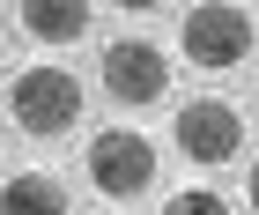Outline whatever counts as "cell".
Here are the masks:
<instances>
[{
	"label": "cell",
	"mask_w": 259,
	"mask_h": 215,
	"mask_svg": "<svg viewBox=\"0 0 259 215\" xmlns=\"http://www.w3.org/2000/svg\"><path fill=\"white\" fill-rule=\"evenodd\" d=\"M8 112H15V126L30 141H52V134H67L81 119V82L67 75V67H30V75L8 89Z\"/></svg>",
	"instance_id": "obj_1"
},
{
	"label": "cell",
	"mask_w": 259,
	"mask_h": 215,
	"mask_svg": "<svg viewBox=\"0 0 259 215\" xmlns=\"http://www.w3.org/2000/svg\"><path fill=\"white\" fill-rule=\"evenodd\" d=\"M89 178H97V193L134 200V193L156 186V149L141 134H126V126H104V134L89 141Z\"/></svg>",
	"instance_id": "obj_2"
},
{
	"label": "cell",
	"mask_w": 259,
	"mask_h": 215,
	"mask_svg": "<svg viewBox=\"0 0 259 215\" xmlns=\"http://www.w3.org/2000/svg\"><path fill=\"white\" fill-rule=\"evenodd\" d=\"M252 52V15L230 8V0H207V8H185V59L193 67H237Z\"/></svg>",
	"instance_id": "obj_3"
},
{
	"label": "cell",
	"mask_w": 259,
	"mask_h": 215,
	"mask_svg": "<svg viewBox=\"0 0 259 215\" xmlns=\"http://www.w3.org/2000/svg\"><path fill=\"white\" fill-rule=\"evenodd\" d=\"M163 82H170L163 45H148V38H111L104 45V89H111L119 104H156Z\"/></svg>",
	"instance_id": "obj_4"
},
{
	"label": "cell",
	"mask_w": 259,
	"mask_h": 215,
	"mask_svg": "<svg viewBox=\"0 0 259 215\" xmlns=\"http://www.w3.org/2000/svg\"><path fill=\"white\" fill-rule=\"evenodd\" d=\"M237 141H244V126H237V112H230L222 97H193V104L178 112V149H185L193 163H230Z\"/></svg>",
	"instance_id": "obj_5"
},
{
	"label": "cell",
	"mask_w": 259,
	"mask_h": 215,
	"mask_svg": "<svg viewBox=\"0 0 259 215\" xmlns=\"http://www.w3.org/2000/svg\"><path fill=\"white\" fill-rule=\"evenodd\" d=\"M0 215H67V186L52 171H15L0 186Z\"/></svg>",
	"instance_id": "obj_6"
},
{
	"label": "cell",
	"mask_w": 259,
	"mask_h": 215,
	"mask_svg": "<svg viewBox=\"0 0 259 215\" xmlns=\"http://www.w3.org/2000/svg\"><path fill=\"white\" fill-rule=\"evenodd\" d=\"M22 30L37 45H74L81 30H89V8H81V0H30V8H22Z\"/></svg>",
	"instance_id": "obj_7"
},
{
	"label": "cell",
	"mask_w": 259,
	"mask_h": 215,
	"mask_svg": "<svg viewBox=\"0 0 259 215\" xmlns=\"http://www.w3.org/2000/svg\"><path fill=\"white\" fill-rule=\"evenodd\" d=\"M163 215H230V208H222V193H200V186H193V193H178Z\"/></svg>",
	"instance_id": "obj_8"
},
{
	"label": "cell",
	"mask_w": 259,
	"mask_h": 215,
	"mask_svg": "<svg viewBox=\"0 0 259 215\" xmlns=\"http://www.w3.org/2000/svg\"><path fill=\"white\" fill-rule=\"evenodd\" d=\"M244 186H252V208H259V163H252V178H244Z\"/></svg>",
	"instance_id": "obj_9"
}]
</instances>
